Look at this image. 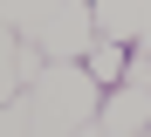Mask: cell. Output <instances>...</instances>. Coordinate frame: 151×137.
<instances>
[{
    "mask_svg": "<svg viewBox=\"0 0 151 137\" xmlns=\"http://www.w3.org/2000/svg\"><path fill=\"white\" fill-rule=\"evenodd\" d=\"M103 82H96L83 62H48V75L35 89H21V110H28V137H83L103 110Z\"/></svg>",
    "mask_w": 151,
    "mask_h": 137,
    "instance_id": "1",
    "label": "cell"
},
{
    "mask_svg": "<svg viewBox=\"0 0 151 137\" xmlns=\"http://www.w3.org/2000/svg\"><path fill=\"white\" fill-rule=\"evenodd\" d=\"M96 7V34L124 41V48H151V0H89Z\"/></svg>",
    "mask_w": 151,
    "mask_h": 137,
    "instance_id": "2",
    "label": "cell"
},
{
    "mask_svg": "<svg viewBox=\"0 0 151 137\" xmlns=\"http://www.w3.org/2000/svg\"><path fill=\"white\" fill-rule=\"evenodd\" d=\"M96 130H103V137H144L151 130V89H137V82L110 89L103 110H96Z\"/></svg>",
    "mask_w": 151,
    "mask_h": 137,
    "instance_id": "3",
    "label": "cell"
},
{
    "mask_svg": "<svg viewBox=\"0 0 151 137\" xmlns=\"http://www.w3.org/2000/svg\"><path fill=\"white\" fill-rule=\"evenodd\" d=\"M55 7H62V0H0V27L21 34V41H41L48 21H55Z\"/></svg>",
    "mask_w": 151,
    "mask_h": 137,
    "instance_id": "4",
    "label": "cell"
},
{
    "mask_svg": "<svg viewBox=\"0 0 151 137\" xmlns=\"http://www.w3.org/2000/svg\"><path fill=\"white\" fill-rule=\"evenodd\" d=\"M83 69L103 82V89H124V75H131V48H124V41H96Z\"/></svg>",
    "mask_w": 151,
    "mask_h": 137,
    "instance_id": "5",
    "label": "cell"
},
{
    "mask_svg": "<svg viewBox=\"0 0 151 137\" xmlns=\"http://www.w3.org/2000/svg\"><path fill=\"white\" fill-rule=\"evenodd\" d=\"M14 55H21V34H7V27H0V103L21 96V69H14Z\"/></svg>",
    "mask_w": 151,
    "mask_h": 137,
    "instance_id": "6",
    "label": "cell"
},
{
    "mask_svg": "<svg viewBox=\"0 0 151 137\" xmlns=\"http://www.w3.org/2000/svg\"><path fill=\"white\" fill-rule=\"evenodd\" d=\"M0 137H28V110H21V96L0 103Z\"/></svg>",
    "mask_w": 151,
    "mask_h": 137,
    "instance_id": "7",
    "label": "cell"
},
{
    "mask_svg": "<svg viewBox=\"0 0 151 137\" xmlns=\"http://www.w3.org/2000/svg\"><path fill=\"white\" fill-rule=\"evenodd\" d=\"M144 55H151V48H144Z\"/></svg>",
    "mask_w": 151,
    "mask_h": 137,
    "instance_id": "8",
    "label": "cell"
},
{
    "mask_svg": "<svg viewBox=\"0 0 151 137\" xmlns=\"http://www.w3.org/2000/svg\"><path fill=\"white\" fill-rule=\"evenodd\" d=\"M144 137H151V130H144Z\"/></svg>",
    "mask_w": 151,
    "mask_h": 137,
    "instance_id": "9",
    "label": "cell"
}]
</instances>
